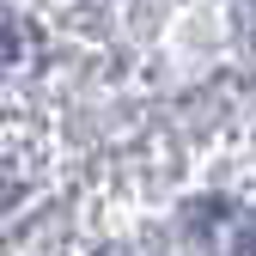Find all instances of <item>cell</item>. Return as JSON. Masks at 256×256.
Wrapping results in <instances>:
<instances>
[]
</instances>
